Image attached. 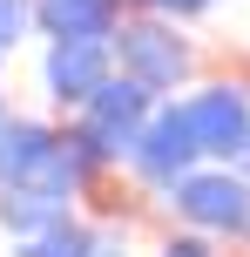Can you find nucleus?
I'll return each instance as SVG.
<instances>
[{
    "label": "nucleus",
    "mask_w": 250,
    "mask_h": 257,
    "mask_svg": "<svg viewBox=\"0 0 250 257\" xmlns=\"http://www.w3.org/2000/svg\"><path fill=\"white\" fill-rule=\"evenodd\" d=\"M156 257H223L216 250V237H203V230H183V237H169Z\"/></svg>",
    "instance_id": "nucleus-12"
},
{
    "label": "nucleus",
    "mask_w": 250,
    "mask_h": 257,
    "mask_svg": "<svg viewBox=\"0 0 250 257\" xmlns=\"http://www.w3.org/2000/svg\"><path fill=\"white\" fill-rule=\"evenodd\" d=\"M183 108H189V128H196V142H203L210 163H237L250 149V88L216 81V88H196Z\"/></svg>",
    "instance_id": "nucleus-6"
},
{
    "label": "nucleus",
    "mask_w": 250,
    "mask_h": 257,
    "mask_svg": "<svg viewBox=\"0 0 250 257\" xmlns=\"http://www.w3.org/2000/svg\"><path fill=\"white\" fill-rule=\"evenodd\" d=\"M149 115H156V95L115 68V75L102 81V95H95V102L81 108L75 122L88 128V136L108 149V163H115V156H129V149H135V136H142V122H149Z\"/></svg>",
    "instance_id": "nucleus-5"
},
{
    "label": "nucleus",
    "mask_w": 250,
    "mask_h": 257,
    "mask_svg": "<svg viewBox=\"0 0 250 257\" xmlns=\"http://www.w3.org/2000/svg\"><path fill=\"white\" fill-rule=\"evenodd\" d=\"M14 257H102V237H95L88 223L61 217L54 230H41V237H21V244H14Z\"/></svg>",
    "instance_id": "nucleus-10"
},
{
    "label": "nucleus",
    "mask_w": 250,
    "mask_h": 257,
    "mask_svg": "<svg viewBox=\"0 0 250 257\" xmlns=\"http://www.w3.org/2000/svg\"><path fill=\"white\" fill-rule=\"evenodd\" d=\"M68 203L75 196H61V190H41V183H21V190H0V230L21 244V237H41V230H54V223L68 217Z\"/></svg>",
    "instance_id": "nucleus-9"
},
{
    "label": "nucleus",
    "mask_w": 250,
    "mask_h": 257,
    "mask_svg": "<svg viewBox=\"0 0 250 257\" xmlns=\"http://www.w3.org/2000/svg\"><path fill=\"white\" fill-rule=\"evenodd\" d=\"M27 27H41L34 0H0V54H14L27 41Z\"/></svg>",
    "instance_id": "nucleus-11"
},
{
    "label": "nucleus",
    "mask_w": 250,
    "mask_h": 257,
    "mask_svg": "<svg viewBox=\"0 0 250 257\" xmlns=\"http://www.w3.org/2000/svg\"><path fill=\"white\" fill-rule=\"evenodd\" d=\"M108 48H115V68L129 81H142L149 95H169L189 81V68H196V54H189V41L176 34L169 14H142V21H122L115 34H108Z\"/></svg>",
    "instance_id": "nucleus-1"
},
{
    "label": "nucleus",
    "mask_w": 250,
    "mask_h": 257,
    "mask_svg": "<svg viewBox=\"0 0 250 257\" xmlns=\"http://www.w3.org/2000/svg\"><path fill=\"white\" fill-rule=\"evenodd\" d=\"M108 75H115V48H108V41H48V54H41V88H48V102L75 108V115L102 95Z\"/></svg>",
    "instance_id": "nucleus-4"
},
{
    "label": "nucleus",
    "mask_w": 250,
    "mask_h": 257,
    "mask_svg": "<svg viewBox=\"0 0 250 257\" xmlns=\"http://www.w3.org/2000/svg\"><path fill=\"white\" fill-rule=\"evenodd\" d=\"M0 122H7V108H0Z\"/></svg>",
    "instance_id": "nucleus-16"
},
{
    "label": "nucleus",
    "mask_w": 250,
    "mask_h": 257,
    "mask_svg": "<svg viewBox=\"0 0 250 257\" xmlns=\"http://www.w3.org/2000/svg\"><path fill=\"white\" fill-rule=\"evenodd\" d=\"M54 149H61V128L34 115H7L0 122V190H21V183L54 190Z\"/></svg>",
    "instance_id": "nucleus-7"
},
{
    "label": "nucleus",
    "mask_w": 250,
    "mask_h": 257,
    "mask_svg": "<svg viewBox=\"0 0 250 257\" xmlns=\"http://www.w3.org/2000/svg\"><path fill=\"white\" fill-rule=\"evenodd\" d=\"M102 257H129V250H115V244H108V237H102Z\"/></svg>",
    "instance_id": "nucleus-14"
},
{
    "label": "nucleus",
    "mask_w": 250,
    "mask_h": 257,
    "mask_svg": "<svg viewBox=\"0 0 250 257\" xmlns=\"http://www.w3.org/2000/svg\"><path fill=\"white\" fill-rule=\"evenodd\" d=\"M210 156H203V142H196V128H189V108L183 102H162L156 115L142 122V136H135V149H129V169L142 183H156V190H176V183L189 176V169H203Z\"/></svg>",
    "instance_id": "nucleus-3"
},
{
    "label": "nucleus",
    "mask_w": 250,
    "mask_h": 257,
    "mask_svg": "<svg viewBox=\"0 0 250 257\" xmlns=\"http://www.w3.org/2000/svg\"><path fill=\"white\" fill-rule=\"evenodd\" d=\"M48 41H108L122 27V0H34Z\"/></svg>",
    "instance_id": "nucleus-8"
},
{
    "label": "nucleus",
    "mask_w": 250,
    "mask_h": 257,
    "mask_svg": "<svg viewBox=\"0 0 250 257\" xmlns=\"http://www.w3.org/2000/svg\"><path fill=\"white\" fill-rule=\"evenodd\" d=\"M176 217L203 237H250V176L237 163H203L169 190Z\"/></svg>",
    "instance_id": "nucleus-2"
},
{
    "label": "nucleus",
    "mask_w": 250,
    "mask_h": 257,
    "mask_svg": "<svg viewBox=\"0 0 250 257\" xmlns=\"http://www.w3.org/2000/svg\"><path fill=\"white\" fill-rule=\"evenodd\" d=\"M237 169H243V176H250V149H243V156H237Z\"/></svg>",
    "instance_id": "nucleus-15"
},
{
    "label": "nucleus",
    "mask_w": 250,
    "mask_h": 257,
    "mask_svg": "<svg viewBox=\"0 0 250 257\" xmlns=\"http://www.w3.org/2000/svg\"><path fill=\"white\" fill-rule=\"evenodd\" d=\"M149 14H169V21H189V14H203L210 0H142Z\"/></svg>",
    "instance_id": "nucleus-13"
}]
</instances>
